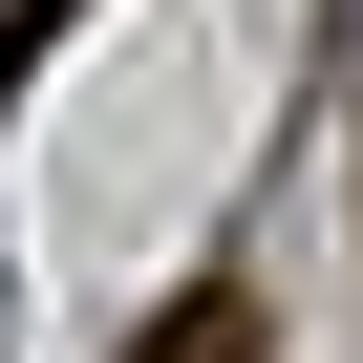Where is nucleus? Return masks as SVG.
I'll use <instances>...</instances> for the list:
<instances>
[{
	"instance_id": "2",
	"label": "nucleus",
	"mask_w": 363,
	"mask_h": 363,
	"mask_svg": "<svg viewBox=\"0 0 363 363\" xmlns=\"http://www.w3.org/2000/svg\"><path fill=\"white\" fill-rule=\"evenodd\" d=\"M22 65H43V0H0V86H22Z\"/></svg>"
},
{
	"instance_id": "1",
	"label": "nucleus",
	"mask_w": 363,
	"mask_h": 363,
	"mask_svg": "<svg viewBox=\"0 0 363 363\" xmlns=\"http://www.w3.org/2000/svg\"><path fill=\"white\" fill-rule=\"evenodd\" d=\"M128 363H278V342H257V278H193V299H150V320H128Z\"/></svg>"
}]
</instances>
